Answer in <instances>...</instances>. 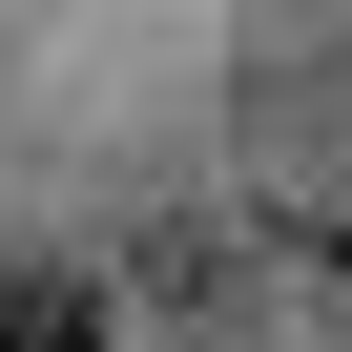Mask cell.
<instances>
[{
    "label": "cell",
    "mask_w": 352,
    "mask_h": 352,
    "mask_svg": "<svg viewBox=\"0 0 352 352\" xmlns=\"http://www.w3.org/2000/svg\"><path fill=\"white\" fill-rule=\"evenodd\" d=\"M83 331H104L83 270H0V352H83Z\"/></svg>",
    "instance_id": "1"
}]
</instances>
